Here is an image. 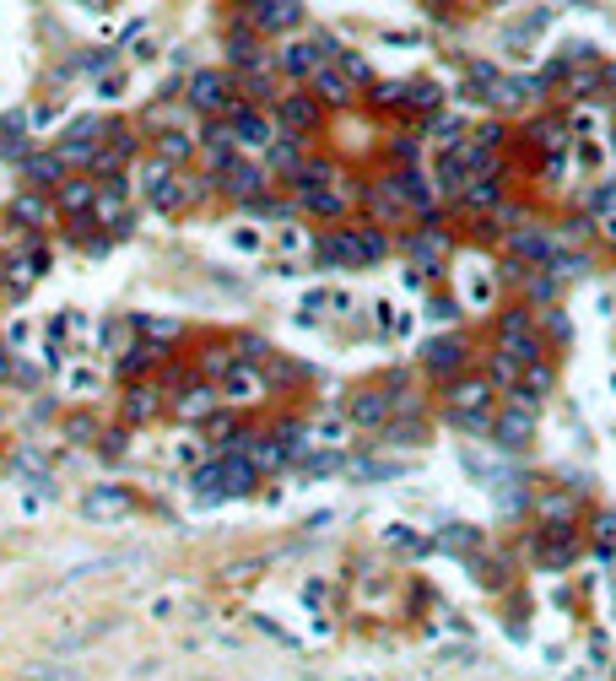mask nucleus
Here are the masks:
<instances>
[{"label": "nucleus", "mask_w": 616, "mask_h": 681, "mask_svg": "<svg viewBox=\"0 0 616 681\" xmlns=\"http://www.w3.org/2000/svg\"><path fill=\"white\" fill-rule=\"evenodd\" d=\"M173 449H179L184 465H200V444H173Z\"/></svg>", "instance_id": "nucleus-58"}, {"label": "nucleus", "mask_w": 616, "mask_h": 681, "mask_svg": "<svg viewBox=\"0 0 616 681\" xmlns=\"http://www.w3.org/2000/svg\"><path fill=\"white\" fill-rule=\"evenodd\" d=\"M492 395H498V384H492L487 373H471V379H454L449 406L454 411H481V406H492Z\"/></svg>", "instance_id": "nucleus-12"}, {"label": "nucleus", "mask_w": 616, "mask_h": 681, "mask_svg": "<svg viewBox=\"0 0 616 681\" xmlns=\"http://www.w3.org/2000/svg\"><path fill=\"white\" fill-rule=\"evenodd\" d=\"M92 217H98L109 233H119V227L130 222V211H125V184H109V190H98V200H92Z\"/></svg>", "instance_id": "nucleus-21"}, {"label": "nucleus", "mask_w": 616, "mask_h": 681, "mask_svg": "<svg viewBox=\"0 0 616 681\" xmlns=\"http://www.w3.org/2000/svg\"><path fill=\"white\" fill-rule=\"evenodd\" d=\"M211 411H217V390H211V384H200V390H184V395H179V417H184V422H206Z\"/></svg>", "instance_id": "nucleus-28"}, {"label": "nucleus", "mask_w": 616, "mask_h": 681, "mask_svg": "<svg viewBox=\"0 0 616 681\" xmlns=\"http://www.w3.org/2000/svg\"><path fill=\"white\" fill-rule=\"evenodd\" d=\"M530 498H535V492H530L525 482H514V487L503 482V487H498V509H503V514H519V509H530Z\"/></svg>", "instance_id": "nucleus-38"}, {"label": "nucleus", "mask_w": 616, "mask_h": 681, "mask_svg": "<svg viewBox=\"0 0 616 681\" xmlns=\"http://www.w3.org/2000/svg\"><path fill=\"white\" fill-rule=\"evenodd\" d=\"M11 222L22 227H44L49 222V200L33 195V190H17V200H11Z\"/></svg>", "instance_id": "nucleus-27"}, {"label": "nucleus", "mask_w": 616, "mask_h": 681, "mask_svg": "<svg viewBox=\"0 0 616 681\" xmlns=\"http://www.w3.org/2000/svg\"><path fill=\"white\" fill-rule=\"evenodd\" d=\"M82 514L87 519H125L130 514V492L125 487H98L82 498Z\"/></svg>", "instance_id": "nucleus-18"}, {"label": "nucleus", "mask_w": 616, "mask_h": 681, "mask_svg": "<svg viewBox=\"0 0 616 681\" xmlns=\"http://www.w3.org/2000/svg\"><path fill=\"white\" fill-rule=\"evenodd\" d=\"M406 249H411V260H417L427 276H433L438 265L449 260V238L438 233V227H427V233H411V244H406Z\"/></svg>", "instance_id": "nucleus-17"}, {"label": "nucleus", "mask_w": 616, "mask_h": 681, "mask_svg": "<svg viewBox=\"0 0 616 681\" xmlns=\"http://www.w3.org/2000/svg\"><path fill=\"white\" fill-rule=\"evenodd\" d=\"M541 98V82H530V76H498L492 82V92H487V103L492 109H525V103H535Z\"/></svg>", "instance_id": "nucleus-9"}, {"label": "nucleus", "mask_w": 616, "mask_h": 681, "mask_svg": "<svg viewBox=\"0 0 616 681\" xmlns=\"http://www.w3.org/2000/svg\"><path fill=\"white\" fill-rule=\"evenodd\" d=\"M92 200H98V184H87V179H65L60 184V206L65 211H87Z\"/></svg>", "instance_id": "nucleus-34"}, {"label": "nucleus", "mask_w": 616, "mask_h": 681, "mask_svg": "<svg viewBox=\"0 0 616 681\" xmlns=\"http://www.w3.org/2000/svg\"><path fill=\"white\" fill-rule=\"evenodd\" d=\"M233 363H238L233 352H206V373H227V368H233Z\"/></svg>", "instance_id": "nucleus-51"}, {"label": "nucleus", "mask_w": 616, "mask_h": 681, "mask_svg": "<svg viewBox=\"0 0 616 681\" xmlns=\"http://www.w3.org/2000/svg\"><path fill=\"white\" fill-rule=\"evenodd\" d=\"M157 352H163V341L130 346V352H125V373H141V368H152V363H157Z\"/></svg>", "instance_id": "nucleus-41"}, {"label": "nucleus", "mask_w": 616, "mask_h": 681, "mask_svg": "<svg viewBox=\"0 0 616 681\" xmlns=\"http://www.w3.org/2000/svg\"><path fill=\"white\" fill-rule=\"evenodd\" d=\"M157 157H163V163H184V157H190V136H179V130H168V136L157 141Z\"/></svg>", "instance_id": "nucleus-39"}, {"label": "nucleus", "mask_w": 616, "mask_h": 681, "mask_svg": "<svg viewBox=\"0 0 616 681\" xmlns=\"http://www.w3.org/2000/svg\"><path fill=\"white\" fill-rule=\"evenodd\" d=\"M190 103H195L200 114H238L233 76H222V71H195V76H190Z\"/></svg>", "instance_id": "nucleus-3"}, {"label": "nucleus", "mask_w": 616, "mask_h": 681, "mask_svg": "<svg viewBox=\"0 0 616 681\" xmlns=\"http://www.w3.org/2000/svg\"><path fill=\"white\" fill-rule=\"evenodd\" d=\"M227 55H233L238 71H260V65H271V60L260 55V38H254V22H249V28H233V33H227Z\"/></svg>", "instance_id": "nucleus-20"}, {"label": "nucleus", "mask_w": 616, "mask_h": 681, "mask_svg": "<svg viewBox=\"0 0 616 681\" xmlns=\"http://www.w3.org/2000/svg\"><path fill=\"white\" fill-rule=\"evenodd\" d=\"M222 395L227 400H254V395H260V373H254L249 363H233L222 373Z\"/></svg>", "instance_id": "nucleus-26"}, {"label": "nucleus", "mask_w": 616, "mask_h": 681, "mask_svg": "<svg viewBox=\"0 0 616 681\" xmlns=\"http://www.w3.org/2000/svg\"><path fill=\"white\" fill-rule=\"evenodd\" d=\"M330 173H336V168H330V163H308V157H303V163L292 168L287 179L298 184V190H314V184H330Z\"/></svg>", "instance_id": "nucleus-35"}, {"label": "nucleus", "mask_w": 616, "mask_h": 681, "mask_svg": "<svg viewBox=\"0 0 616 681\" xmlns=\"http://www.w3.org/2000/svg\"><path fill=\"white\" fill-rule=\"evenodd\" d=\"M22 130H28V114L22 109H11L6 119H0V136H22Z\"/></svg>", "instance_id": "nucleus-49"}, {"label": "nucleus", "mask_w": 616, "mask_h": 681, "mask_svg": "<svg viewBox=\"0 0 616 681\" xmlns=\"http://www.w3.org/2000/svg\"><path fill=\"white\" fill-rule=\"evenodd\" d=\"M595 541L600 546H616V509H600L595 514Z\"/></svg>", "instance_id": "nucleus-44"}, {"label": "nucleus", "mask_w": 616, "mask_h": 681, "mask_svg": "<svg viewBox=\"0 0 616 681\" xmlns=\"http://www.w3.org/2000/svg\"><path fill=\"white\" fill-rule=\"evenodd\" d=\"M22 168H28V179H38V184H60V152H28L22 157Z\"/></svg>", "instance_id": "nucleus-32"}, {"label": "nucleus", "mask_w": 616, "mask_h": 681, "mask_svg": "<svg viewBox=\"0 0 616 681\" xmlns=\"http://www.w3.org/2000/svg\"><path fill=\"white\" fill-rule=\"evenodd\" d=\"M146 617H152V622H173V617H179V595H157L152 606H146Z\"/></svg>", "instance_id": "nucleus-43"}, {"label": "nucleus", "mask_w": 616, "mask_h": 681, "mask_svg": "<svg viewBox=\"0 0 616 681\" xmlns=\"http://www.w3.org/2000/svg\"><path fill=\"white\" fill-rule=\"evenodd\" d=\"M11 373H17V368H11V346H6V341H0V384H6V379H11Z\"/></svg>", "instance_id": "nucleus-57"}, {"label": "nucleus", "mask_w": 616, "mask_h": 681, "mask_svg": "<svg viewBox=\"0 0 616 681\" xmlns=\"http://www.w3.org/2000/svg\"><path fill=\"white\" fill-rule=\"evenodd\" d=\"M541 325H546V330H552V336H557V341H568V319H562V314H546V319H541Z\"/></svg>", "instance_id": "nucleus-55"}, {"label": "nucleus", "mask_w": 616, "mask_h": 681, "mask_svg": "<svg viewBox=\"0 0 616 681\" xmlns=\"http://www.w3.org/2000/svg\"><path fill=\"white\" fill-rule=\"evenodd\" d=\"M152 411H157V390H152V384H146V390H130V400H125V417L130 422H146Z\"/></svg>", "instance_id": "nucleus-36"}, {"label": "nucleus", "mask_w": 616, "mask_h": 681, "mask_svg": "<svg viewBox=\"0 0 616 681\" xmlns=\"http://www.w3.org/2000/svg\"><path fill=\"white\" fill-rule=\"evenodd\" d=\"M119 92H125V76H119V71L98 76V98H119Z\"/></svg>", "instance_id": "nucleus-48"}, {"label": "nucleus", "mask_w": 616, "mask_h": 681, "mask_svg": "<svg viewBox=\"0 0 616 681\" xmlns=\"http://www.w3.org/2000/svg\"><path fill=\"white\" fill-rule=\"evenodd\" d=\"M406 98H411V103H406L411 114H433V109H438V87H433V82H411Z\"/></svg>", "instance_id": "nucleus-37"}, {"label": "nucleus", "mask_w": 616, "mask_h": 681, "mask_svg": "<svg viewBox=\"0 0 616 681\" xmlns=\"http://www.w3.org/2000/svg\"><path fill=\"white\" fill-rule=\"evenodd\" d=\"M438 546H444V552H454V557H476V552H481V530H476V525H449Z\"/></svg>", "instance_id": "nucleus-31"}, {"label": "nucleus", "mask_w": 616, "mask_h": 681, "mask_svg": "<svg viewBox=\"0 0 616 681\" xmlns=\"http://www.w3.org/2000/svg\"><path fill=\"white\" fill-rule=\"evenodd\" d=\"M341 433H346V422H336V417L314 427V438H325V444H341Z\"/></svg>", "instance_id": "nucleus-50"}, {"label": "nucleus", "mask_w": 616, "mask_h": 681, "mask_svg": "<svg viewBox=\"0 0 616 681\" xmlns=\"http://www.w3.org/2000/svg\"><path fill=\"white\" fill-rule=\"evenodd\" d=\"M276 119H281L287 130H298V136H303V130L319 125V103L308 98V92H287V98L276 103Z\"/></svg>", "instance_id": "nucleus-14"}, {"label": "nucleus", "mask_w": 616, "mask_h": 681, "mask_svg": "<svg viewBox=\"0 0 616 681\" xmlns=\"http://www.w3.org/2000/svg\"><path fill=\"white\" fill-rule=\"evenodd\" d=\"M308 82H314V98H325V103H352V76L346 71H336V65H319L314 76H308Z\"/></svg>", "instance_id": "nucleus-22"}, {"label": "nucleus", "mask_w": 616, "mask_h": 681, "mask_svg": "<svg viewBox=\"0 0 616 681\" xmlns=\"http://www.w3.org/2000/svg\"><path fill=\"white\" fill-rule=\"evenodd\" d=\"M400 98H406V82H384V87H373V103H384V109H400Z\"/></svg>", "instance_id": "nucleus-45"}, {"label": "nucleus", "mask_w": 616, "mask_h": 681, "mask_svg": "<svg viewBox=\"0 0 616 681\" xmlns=\"http://www.w3.org/2000/svg\"><path fill=\"white\" fill-rule=\"evenodd\" d=\"M141 330H146V336H152V341H173V336H179V319H141Z\"/></svg>", "instance_id": "nucleus-42"}, {"label": "nucleus", "mask_w": 616, "mask_h": 681, "mask_svg": "<svg viewBox=\"0 0 616 681\" xmlns=\"http://www.w3.org/2000/svg\"><path fill=\"white\" fill-rule=\"evenodd\" d=\"M395 190H400V200H406V211H427V217H433V206H438V195H433V184L422 179L417 168H400L395 173Z\"/></svg>", "instance_id": "nucleus-13"}, {"label": "nucleus", "mask_w": 616, "mask_h": 681, "mask_svg": "<svg viewBox=\"0 0 616 681\" xmlns=\"http://www.w3.org/2000/svg\"><path fill=\"white\" fill-rule=\"evenodd\" d=\"M552 390H557V373H552V363H525V373H519V384L508 390V400H525L530 411H541V400H552Z\"/></svg>", "instance_id": "nucleus-8"}, {"label": "nucleus", "mask_w": 616, "mask_h": 681, "mask_svg": "<svg viewBox=\"0 0 616 681\" xmlns=\"http://www.w3.org/2000/svg\"><path fill=\"white\" fill-rule=\"evenodd\" d=\"M233 244H238V249H260V233H254V227H238Z\"/></svg>", "instance_id": "nucleus-54"}, {"label": "nucleus", "mask_w": 616, "mask_h": 681, "mask_svg": "<svg viewBox=\"0 0 616 681\" xmlns=\"http://www.w3.org/2000/svg\"><path fill=\"white\" fill-rule=\"evenodd\" d=\"M498 346H503V352H514L519 363H535V357L546 352L541 336H535L530 309H508V314H498Z\"/></svg>", "instance_id": "nucleus-2"}, {"label": "nucleus", "mask_w": 616, "mask_h": 681, "mask_svg": "<svg viewBox=\"0 0 616 681\" xmlns=\"http://www.w3.org/2000/svg\"><path fill=\"white\" fill-rule=\"evenodd\" d=\"M492 438L503 444V454H508V449H514V454L530 449V444H535V411L525 406V400H508L498 417H492Z\"/></svg>", "instance_id": "nucleus-4"}, {"label": "nucleus", "mask_w": 616, "mask_h": 681, "mask_svg": "<svg viewBox=\"0 0 616 681\" xmlns=\"http://www.w3.org/2000/svg\"><path fill=\"white\" fill-rule=\"evenodd\" d=\"M557 249H562V238L546 233V227H519V233H508V255L525 260V265H552Z\"/></svg>", "instance_id": "nucleus-6"}, {"label": "nucleus", "mask_w": 616, "mask_h": 681, "mask_svg": "<svg viewBox=\"0 0 616 681\" xmlns=\"http://www.w3.org/2000/svg\"><path fill=\"white\" fill-rule=\"evenodd\" d=\"M33 341V325H28V319H11V325H6V346H28Z\"/></svg>", "instance_id": "nucleus-46"}, {"label": "nucleus", "mask_w": 616, "mask_h": 681, "mask_svg": "<svg viewBox=\"0 0 616 681\" xmlns=\"http://www.w3.org/2000/svg\"><path fill=\"white\" fill-rule=\"evenodd\" d=\"M519 373H525V363H519L514 352H503V346H498V352H492V363H487V379L498 384V390H514Z\"/></svg>", "instance_id": "nucleus-30"}, {"label": "nucleus", "mask_w": 616, "mask_h": 681, "mask_svg": "<svg viewBox=\"0 0 616 681\" xmlns=\"http://www.w3.org/2000/svg\"><path fill=\"white\" fill-rule=\"evenodd\" d=\"M530 509H535V519H546V525H573L579 498H573V492H535Z\"/></svg>", "instance_id": "nucleus-19"}, {"label": "nucleus", "mask_w": 616, "mask_h": 681, "mask_svg": "<svg viewBox=\"0 0 616 681\" xmlns=\"http://www.w3.org/2000/svg\"><path fill=\"white\" fill-rule=\"evenodd\" d=\"M498 200H503V179H498V168L471 173V179H465V190H460V206H465V211H492Z\"/></svg>", "instance_id": "nucleus-11"}, {"label": "nucleus", "mask_w": 616, "mask_h": 681, "mask_svg": "<svg viewBox=\"0 0 616 681\" xmlns=\"http://www.w3.org/2000/svg\"><path fill=\"white\" fill-rule=\"evenodd\" d=\"M98 384H103V368L98 363H71V368H65V379H60V390L65 395H92Z\"/></svg>", "instance_id": "nucleus-29"}, {"label": "nucleus", "mask_w": 616, "mask_h": 681, "mask_svg": "<svg viewBox=\"0 0 616 681\" xmlns=\"http://www.w3.org/2000/svg\"><path fill=\"white\" fill-rule=\"evenodd\" d=\"M233 136H238V146H254V152H265V146L276 141V125L265 114H254V109H238L233 114Z\"/></svg>", "instance_id": "nucleus-16"}, {"label": "nucleus", "mask_w": 616, "mask_h": 681, "mask_svg": "<svg viewBox=\"0 0 616 681\" xmlns=\"http://www.w3.org/2000/svg\"><path fill=\"white\" fill-rule=\"evenodd\" d=\"M222 184H227V195L254 200V195L265 190V173H260V168H249V163H238V157H233V163L222 168Z\"/></svg>", "instance_id": "nucleus-23"}, {"label": "nucleus", "mask_w": 616, "mask_h": 681, "mask_svg": "<svg viewBox=\"0 0 616 681\" xmlns=\"http://www.w3.org/2000/svg\"><path fill=\"white\" fill-rule=\"evenodd\" d=\"M303 206L314 211V217H341V211L352 206V195L336 190V184H314V190H303Z\"/></svg>", "instance_id": "nucleus-24"}, {"label": "nucleus", "mask_w": 616, "mask_h": 681, "mask_svg": "<svg viewBox=\"0 0 616 681\" xmlns=\"http://www.w3.org/2000/svg\"><path fill=\"white\" fill-rule=\"evenodd\" d=\"M281 249H287V255H298V249H303V233H298V227H287V233H281Z\"/></svg>", "instance_id": "nucleus-56"}, {"label": "nucleus", "mask_w": 616, "mask_h": 681, "mask_svg": "<svg viewBox=\"0 0 616 681\" xmlns=\"http://www.w3.org/2000/svg\"><path fill=\"white\" fill-rule=\"evenodd\" d=\"M130 55H136V60H152V55H157V38H152V33L136 38V44H130Z\"/></svg>", "instance_id": "nucleus-53"}, {"label": "nucleus", "mask_w": 616, "mask_h": 681, "mask_svg": "<svg viewBox=\"0 0 616 681\" xmlns=\"http://www.w3.org/2000/svg\"><path fill=\"white\" fill-rule=\"evenodd\" d=\"M465 363H471V341H465V336H433L422 346V368L438 373V379L465 373Z\"/></svg>", "instance_id": "nucleus-5"}, {"label": "nucleus", "mask_w": 616, "mask_h": 681, "mask_svg": "<svg viewBox=\"0 0 616 681\" xmlns=\"http://www.w3.org/2000/svg\"><path fill=\"white\" fill-rule=\"evenodd\" d=\"M254 33H292L303 22V0H249Z\"/></svg>", "instance_id": "nucleus-7"}, {"label": "nucleus", "mask_w": 616, "mask_h": 681, "mask_svg": "<svg viewBox=\"0 0 616 681\" xmlns=\"http://www.w3.org/2000/svg\"><path fill=\"white\" fill-rule=\"evenodd\" d=\"M249 92H254V98H265V92H271V76H265V65H260V71H249V82H244Z\"/></svg>", "instance_id": "nucleus-52"}, {"label": "nucleus", "mask_w": 616, "mask_h": 681, "mask_svg": "<svg viewBox=\"0 0 616 681\" xmlns=\"http://www.w3.org/2000/svg\"><path fill=\"white\" fill-rule=\"evenodd\" d=\"M454 427H465V433H492V406H481V411H449Z\"/></svg>", "instance_id": "nucleus-40"}, {"label": "nucleus", "mask_w": 616, "mask_h": 681, "mask_svg": "<svg viewBox=\"0 0 616 681\" xmlns=\"http://www.w3.org/2000/svg\"><path fill=\"white\" fill-rule=\"evenodd\" d=\"M319 255L330 265H373V260L390 255V238H384L379 227H336V233H325Z\"/></svg>", "instance_id": "nucleus-1"}, {"label": "nucleus", "mask_w": 616, "mask_h": 681, "mask_svg": "<svg viewBox=\"0 0 616 681\" xmlns=\"http://www.w3.org/2000/svg\"><path fill=\"white\" fill-rule=\"evenodd\" d=\"M390 417H395V400L384 395V390L357 395V400H352V411H346V422H352V427H363V433H373V427H384Z\"/></svg>", "instance_id": "nucleus-10"}, {"label": "nucleus", "mask_w": 616, "mask_h": 681, "mask_svg": "<svg viewBox=\"0 0 616 681\" xmlns=\"http://www.w3.org/2000/svg\"><path fill=\"white\" fill-rule=\"evenodd\" d=\"M184 200H195V190H190L184 179H173V173H168L163 184H157V190H152V206H157V211H179Z\"/></svg>", "instance_id": "nucleus-33"}, {"label": "nucleus", "mask_w": 616, "mask_h": 681, "mask_svg": "<svg viewBox=\"0 0 616 681\" xmlns=\"http://www.w3.org/2000/svg\"><path fill=\"white\" fill-rule=\"evenodd\" d=\"M341 71H346V76H352V82H368V76H373V71H368V60H363V55H341Z\"/></svg>", "instance_id": "nucleus-47"}, {"label": "nucleus", "mask_w": 616, "mask_h": 681, "mask_svg": "<svg viewBox=\"0 0 616 681\" xmlns=\"http://www.w3.org/2000/svg\"><path fill=\"white\" fill-rule=\"evenodd\" d=\"M276 65H281V76H292V82H308V76L325 65V55H319V44H287L276 55Z\"/></svg>", "instance_id": "nucleus-15"}, {"label": "nucleus", "mask_w": 616, "mask_h": 681, "mask_svg": "<svg viewBox=\"0 0 616 681\" xmlns=\"http://www.w3.org/2000/svg\"><path fill=\"white\" fill-rule=\"evenodd\" d=\"M265 163H271L276 173H292V168H298V163H303V136H298V130H287V136H276L271 146H265Z\"/></svg>", "instance_id": "nucleus-25"}]
</instances>
